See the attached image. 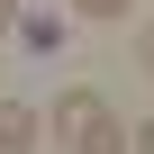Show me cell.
<instances>
[{
    "label": "cell",
    "instance_id": "obj_1",
    "mask_svg": "<svg viewBox=\"0 0 154 154\" xmlns=\"http://www.w3.org/2000/svg\"><path fill=\"white\" fill-rule=\"evenodd\" d=\"M54 136H63L72 154H127V127H118V109H109L91 82H72V91L54 100Z\"/></svg>",
    "mask_w": 154,
    "mask_h": 154
},
{
    "label": "cell",
    "instance_id": "obj_2",
    "mask_svg": "<svg viewBox=\"0 0 154 154\" xmlns=\"http://www.w3.org/2000/svg\"><path fill=\"white\" fill-rule=\"evenodd\" d=\"M9 36H18L27 54H63V18H54V9H18V27H9Z\"/></svg>",
    "mask_w": 154,
    "mask_h": 154
},
{
    "label": "cell",
    "instance_id": "obj_3",
    "mask_svg": "<svg viewBox=\"0 0 154 154\" xmlns=\"http://www.w3.org/2000/svg\"><path fill=\"white\" fill-rule=\"evenodd\" d=\"M36 145V109L27 100H0V154H27Z\"/></svg>",
    "mask_w": 154,
    "mask_h": 154
},
{
    "label": "cell",
    "instance_id": "obj_4",
    "mask_svg": "<svg viewBox=\"0 0 154 154\" xmlns=\"http://www.w3.org/2000/svg\"><path fill=\"white\" fill-rule=\"evenodd\" d=\"M82 18H127V0H72Z\"/></svg>",
    "mask_w": 154,
    "mask_h": 154
},
{
    "label": "cell",
    "instance_id": "obj_5",
    "mask_svg": "<svg viewBox=\"0 0 154 154\" xmlns=\"http://www.w3.org/2000/svg\"><path fill=\"white\" fill-rule=\"evenodd\" d=\"M127 145H136V154H154V118H145V127H136V136H127Z\"/></svg>",
    "mask_w": 154,
    "mask_h": 154
},
{
    "label": "cell",
    "instance_id": "obj_6",
    "mask_svg": "<svg viewBox=\"0 0 154 154\" xmlns=\"http://www.w3.org/2000/svg\"><path fill=\"white\" fill-rule=\"evenodd\" d=\"M136 63H145V72H154V27H145V36H136Z\"/></svg>",
    "mask_w": 154,
    "mask_h": 154
},
{
    "label": "cell",
    "instance_id": "obj_7",
    "mask_svg": "<svg viewBox=\"0 0 154 154\" xmlns=\"http://www.w3.org/2000/svg\"><path fill=\"white\" fill-rule=\"evenodd\" d=\"M9 27H18V0H0V36H9Z\"/></svg>",
    "mask_w": 154,
    "mask_h": 154
}]
</instances>
